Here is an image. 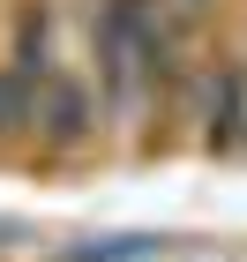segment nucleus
<instances>
[{"mask_svg":"<svg viewBox=\"0 0 247 262\" xmlns=\"http://www.w3.org/2000/svg\"><path fill=\"white\" fill-rule=\"evenodd\" d=\"M30 127H38L53 150H75V142H90V127H98V90L82 75H68V68H53L38 90V113H30Z\"/></svg>","mask_w":247,"mask_h":262,"instance_id":"f257e3e1","label":"nucleus"},{"mask_svg":"<svg viewBox=\"0 0 247 262\" xmlns=\"http://www.w3.org/2000/svg\"><path fill=\"white\" fill-rule=\"evenodd\" d=\"M247 142V68H217V90H210V150H240Z\"/></svg>","mask_w":247,"mask_h":262,"instance_id":"f03ea898","label":"nucleus"},{"mask_svg":"<svg viewBox=\"0 0 247 262\" xmlns=\"http://www.w3.org/2000/svg\"><path fill=\"white\" fill-rule=\"evenodd\" d=\"M165 8H172V15H180V23H187V15H195V8H203V0H165Z\"/></svg>","mask_w":247,"mask_h":262,"instance_id":"7ed1b4c3","label":"nucleus"}]
</instances>
